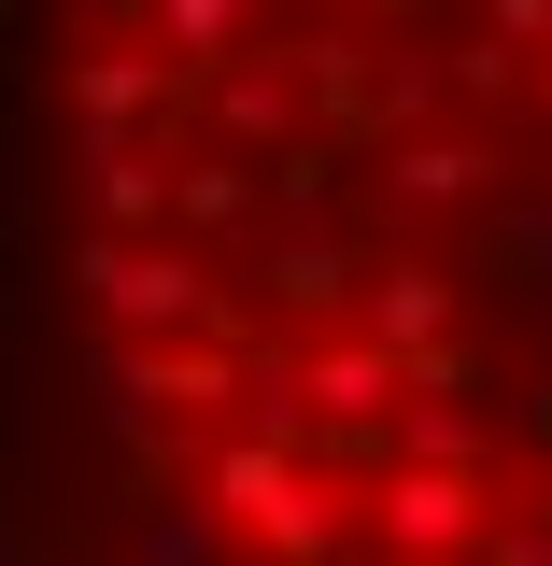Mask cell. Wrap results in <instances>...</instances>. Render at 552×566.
<instances>
[{"instance_id": "3", "label": "cell", "mask_w": 552, "mask_h": 566, "mask_svg": "<svg viewBox=\"0 0 552 566\" xmlns=\"http://www.w3.org/2000/svg\"><path fill=\"white\" fill-rule=\"evenodd\" d=\"M383 538H397V553H468V538H482V482H468V468H454V453H412V468H397V482H383Z\"/></svg>"}, {"instance_id": "8", "label": "cell", "mask_w": 552, "mask_h": 566, "mask_svg": "<svg viewBox=\"0 0 552 566\" xmlns=\"http://www.w3.org/2000/svg\"><path fill=\"white\" fill-rule=\"evenodd\" d=\"M71 99H85L100 128H128L142 99H156V57H100V71H71Z\"/></svg>"}, {"instance_id": "12", "label": "cell", "mask_w": 552, "mask_h": 566, "mask_svg": "<svg viewBox=\"0 0 552 566\" xmlns=\"http://www.w3.org/2000/svg\"><path fill=\"white\" fill-rule=\"evenodd\" d=\"M552 29V0H496V43H539Z\"/></svg>"}, {"instance_id": "11", "label": "cell", "mask_w": 552, "mask_h": 566, "mask_svg": "<svg viewBox=\"0 0 552 566\" xmlns=\"http://www.w3.org/2000/svg\"><path fill=\"white\" fill-rule=\"evenodd\" d=\"M170 227H241V170H185V185H170Z\"/></svg>"}, {"instance_id": "6", "label": "cell", "mask_w": 552, "mask_h": 566, "mask_svg": "<svg viewBox=\"0 0 552 566\" xmlns=\"http://www.w3.org/2000/svg\"><path fill=\"white\" fill-rule=\"evenodd\" d=\"M212 114H227V128H241V142H270L283 114H298V57H241V71H227V85H212Z\"/></svg>"}, {"instance_id": "10", "label": "cell", "mask_w": 552, "mask_h": 566, "mask_svg": "<svg viewBox=\"0 0 552 566\" xmlns=\"http://www.w3.org/2000/svg\"><path fill=\"white\" fill-rule=\"evenodd\" d=\"M100 212H114V227H156V212H170V185H156L142 156H100Z\"/></svg>"}, {"instance_id": "2", "label": "cell", "mask_w": 552, "mask_h": 566, "mask_svg": "<svg viewBox=\"0 0 552 566\" xmlns=\"http://www.w3.org/2000/svg\"><path fill=\"white\" fill-rule=\"evenodd\" d=\"M85 297L142 326V340H185L199 326V255H142V241H85Z\"/></svg>"}, {"instance_id": "5", "label": "cell", "mask_w": 552, "mask_h": 566, "mask_svg": "<svg viewBox=\"0 0 552 566\" xmlns=\"http://www.w3.org/2000/svg\"><path fill=\"white\" fill-rule=\"evenodd\" d=\"M368 283H383V297H368V340L425 354L439 326H454V283H439V270H412V255H397V270H368Z\"/></svg>"}, {"instance_id": "7", "label": "cell", "mask_w": 552, "mask_h": 566, "mask_svg": "<svg viewBox=\"0 0 552 566\" xmlns=\"http://www.w3.org/2000/svg\"><path fill=\"white\" fill-rule=\"evenodd\" d=\"M341 255H326V241H283V255H270V297H283V312H341Z\"/></svg>"}, {"instance_id": "4", "label": "cell", "mask_w": 552, "mask_h": 566, "mask_svg": "<svg viewBox=\"0 0 552 566\" xmlns=\"http://www.w3.org/2000/svg\"><path fill=\"white\" fill-rule=\"evenodd\" d=\"M383 199L397 212H468L482 199V156H468V142H397V156H383Z\"/></svg>"}, {"instance_id": "13", "label": "cell", "mask_w": 552, "mask_h": 566, "mask_svg": "<svg viewBox=\"0 0 552 566\" xmlns=\"http://www.w3.org/2000/svg\"><path fill=\"white\" fill-rule=\"evenodd\" d=\"M496 566H552V524H510V538H496Z\"/></svg>"}, {"instance_id": "1", "label": "cell", "mask_w": 552, "mask_h": 566, "mask_svg": "<svg viewBox=\"0 0 552 566\" xmlns=\"http://www.w3.org/2000/svg\"><path fill=\"white\" fill-rule=\"evenodd\" d=\"M212 495H227V524H256V538H270V553H298V566L341 538V495L283 453V424H270V439H241V453H212Z\"/></svg>"}, {"instance_id": "9", "label": "cell", "mask_w": 552, "mask_h": 566, "mask_svg": "<svg viewBox=\"0 0 552 566\" xmlns=\"http://www.w3.org/2000/svg\"><path fill=\"white\" fill-rule=\"evenodd\" d=\"M156 43H185V57L241 43V0H156Z\"/></svg>"}]
</instances>
